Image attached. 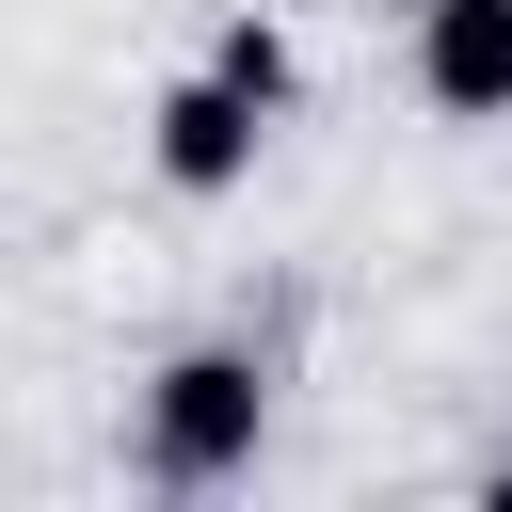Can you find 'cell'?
<instances>
[{
	"label": "cell",
	"instance_id": "1",
	"mask_svg": "<svg viewBox=\"0 0 512 512\" xmlns=\"http://www.w3.org/2000/svg\"><path fill=\"white\" fill-rule=\"evenodd\" d=\"M256 432H272V368L256 352H160L144 368V480L160 496H224L240 464H256Z\"/></svg>",
	"mask_w": 512,
	"mask_h": 512
},
{
	"label": "cell",
	"instance_id": "2",
	"mask_svg": "<svg viewBox=\"0 0 512 512\" xmlns=\"http://www.w3.org/2000/svg\"><path fill=\"white\" fill-rule=\"evenodd\" d=\"M144 144H160V176H176V192H240V176H256V144H272V96H240L224 64H192V80H160Z\"/></svg>",
	"mask_w": 512,
	"mask_h": 512
},
{
	"label": "cell",
	"instance_id": "3",
	"mask_svg": "<svg viewBox=\"0 0 512 512\" xmlns=\"http://www.w3.org/2000/svg\"><path fill=\"white\" fill-rule=\"evenodd\" d=\"M416 96L496 128L512 112V0H416Z\"/></svg>",
	"mask_w": 512,
	"mask_h": 512
},
{
	"label": "cell",
	"instance_id": "4",
	"mask_svg": "<svg viewBox=\"0 0 512 512\" xmlns=\"http://www.w3.org/2000/svg\"><path fill=\"white\" fill-rule=\"evenodd\" d=\"M208 64H224L240 96H272V112L304 96V64H288V32H272V16H224V32H208Z\"/></svg>",
	"mask_w": 512,
	"mask_h": 512
},
{
	"label": "cell",
	"instance_id": "5",
	"mask_svg": "<svg viewBox=\"0 0 512 512\" xmlns=\"http://www.w3.org/2000/svg\"><path fill=\"white\" fill-rule=\"evenodd\" d=\"M480 496H496V512H512V448H496V464H480Z\"/></svg>",
	"mask_w": 512,
	"mask_h": 512
}]
</instances>
